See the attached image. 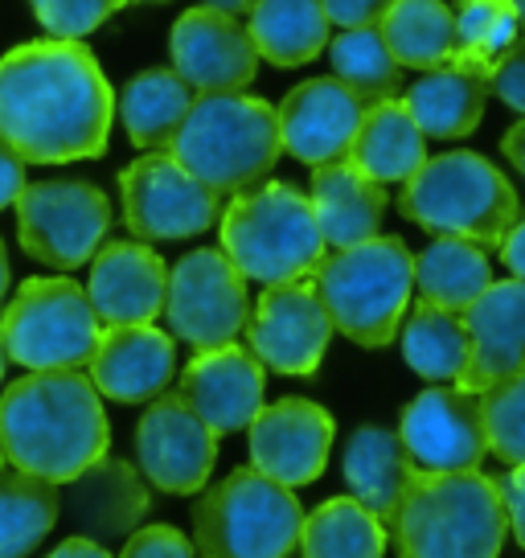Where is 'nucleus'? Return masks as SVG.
<instances>
[{
  "label": "nucleus",
  "instance_id": "1",
  "mask_svg": "<svg viewBox=\"0 0 525 558\" xmlns=\"http://www.w3.org/2000/svg\"><path fill=\"white\" fill-rule=\"evenodd\" d=\"M115 116L95 53L78 41L50 37L0 58V132L34 165L99 157Z\"/></svg>",
  "mask_w": 525,
  "mask_h": 558
},
{
  "label": "nucleus",
  "instance_id": "2",
  "mask_svg": "<svg viewBox=\"0 0 525 558\" xmlns=\"http://www.w3.org/2000/svg\"><path fill=\"white\" fill-rule=\"evenodd\" d=\"M0 444L13 469L66 485L107 456L103 395L83 369H29L0 395Z\"/></svg>",
  "mask_w": 525,
  "mask_h": 558
},
{
  "label": "nucleus",
  "instance_id": "3",
  "mask_svg": "<svg viewBox=\"0 0 525 558\" xmlns=\"http://www.w3.org/2000/svg\"><path fill=\"white\" fill-rule=\"evenodd\" d=\"M505 530L497 476L480 469L415 472L390 525L399 558H497Z\"/></svg>",
  "mask_w": 525,
  "mask_h": 558
},
{
  "label": "nucleus",
  "instance_id": "4",
  "mask_svg": "<svg viewBox=\"0 0 525 558\" xmlns=\"http://www.w3.org/2000/svg\"><path fill=\"white\" fill-rule=\"evenodd\" d=\"M283 153L280 111L255 95H197L176 128L169 157L213 193H243L276 169Z\"/></svg>",
  "mask_w": 525,
  "mask_h": 558
},
{
  "label": "nucleus",
  "instance_id": "5",
  "mask_svg": "<svg viewBox=\"0 0 525 558\" xmlns=\"http://www.w3.org/2000/svg\"><path fill=\"white\" fill-rule=\"evenodd\" d=\"M517 190L480 153L427 157L399 193V214L415 227L436 239H468L485 251L505 243V234L517 222Z\"/></svg>",
  "mask_w": 525,
  "mask_h": 558
},
{
  "label": "nucleus",
  "instance_id": "6",
  "mask_svg": "<svg viewBox=\"0 0 525 558\" xmlns=\"http://www.w3.org/2000/svg\"><path fill=\"white\" fill-rule=\"evenodd\" d=\"M313 283L337 332H345L362 349H382L403 329L415 288V255L403 239L378 234L325 255L313 271Z\"/></svg>",
  "mask_w": 525,
  "mask_h": 558
},
{
  "label": "nucleus",
  "instance_id": "7",
  "mask_svg": "<svg viewBox=\"0 0 525 558\" xmlns=\"http://www.w3.org/2000/svg\"><path fill=\"white\" fill-rule=\"evenodd\" d=\"M218 230L230 263L255 283L308 279L325 259V234L316 227L313 202L288 181H259L234 193Z\"/></svg>",
  "mask_w": 525,
  "mask_h": 558
},
{
  "label": "nucleus",
  "instance_id": "8",
  "mask_svg": "<svg viewBox=\"0 0 525 558\" xmlns=\"http://www.w3.org/2000/svg\"><path fill=\"white\" fill-rule=\"evenodd\" d=\"M300 525L296 488L251 464L202 493L193 509V550L197 558H288L300 546Z\"/></svg>",
  "mask_w": 525,
  "mask_h": 558
},
{
  "label": "nucleus",
  "instance_id": "9",
  "mask_svg": "<svg viewBox=\"0 0 525 558\" xmlns=\"http://www.w3.org/2000/svg\"><path fill=\"white\" fill-rule=\"evenodd\" d=\"M99 313L74 279H25L0 316V345L25 369H83L99 345Z\"/></svg>",
  "mask_w": 525,
  "mask_h": 558
},
{
  "label": "nucleus",
  "instance_id": "10",
  "mask_svg": "<svg viewBox=\"0 0 525 558\" xmlns=\"http://www.w3.org/2000/svg\"><path fill=\"white\" fill-rule=\"evenodd\" d=\"M21 246L46 267L74 271L95 259L111 227V202L90 181H34L17 193Z\"/></svg>",
  "mask_w": 525,
  "mask_h": 558
},
{
  "label": "nucleus",
  "instance_id": "11",
  "mask_svg": "<svg viewBox=\"0 0 525 558\" xmlns=\"http://www.w3.org/2000/svg\"><path fill=\"white\" fill-rule=\"evenodd\" d=\"M169 325L181 341L197 353L230 345L251 320L246 276L230 263L227 251L202 246L169 271V296H164Z\"/></svg>",
  "mask_w": 525,
  "mask_h": 558
},
{
  "label": "nucleus",
  "instance_id": "12",
  "mask_svg": "<svg viewBox=\"0 0 525 558\" xmlns=\"http://www.w3.org/2000/svg\"><path fill=\"white\" fill-rule=\"evenodd\" d=\"M123 222L136 239L173 243L210 230L222 218V193L190 177L169 153H148L120 173Z\"/></svg>",
  "mask_w": 525,
  "mask_h": 558
},
{
  "label": "nucleus",
  "instance_id": "13",
  "mask_svg": "<svg viewBox=\"0 0 525 558\" xmlns=\"http://www.w3.org/2000/svg\"><path fill=\"white\" fill-rule=\"evenodd\" d=\"M333 320L308 279L267 283L246 320V349L276 374H313L329 349Z\"/></svg>",
  "mask_w": 525,
  "mask_h": 558
},
{
  "label": "nucleus",
  "instance_id": "14",
  "mask_svg": "<svg viewBox=\"0 0 525 558\" xmlns=\"http://www.w3.org/2000/svg\"><path fill=\"white\" fill-rule=\"evenodd\" d=\"M399 436L415 472H468L489 456L485 402L480 390L464 386H431L406 402Z\"/></svg>",
  "mask_w": 525,
  "mask_h": 558
},
{
  "label": "nucleus",
  "instance_id": "15",
  "mask_svg": "<svg viewBox=\"0 0 525 558\" xmlns=\"http://www.w3.org/2000/svg\"><path fill=\"white\" fill-rule=\"evenodd\" d=\"M136 456H141V472L160 493L190 497L210 481L213 460H218V436L181 399V390H164L152 399L136 427Z\"/></svg>",
  "mask_w": 525,
  "mask_h": 558
},
{
  "label": "nucleus",
  "instance_id": "16",
  "mask_svg": "<svg viewBox=\"0 0 525 558\" xmlns=\"http://www.w3.org/2000/svg\"><path fill=\"white\" fill-rule=\"evenodd\" d=\"M173 70L197 95H222V90L251 87L259 70L255 37L234 13L222 9H190L173 25Z\"/></svg>",
  "mask_w": 525,
  "mask_h": 558
},
{
  "label": "nucleus",
  "instance_id": "17",
  "mask_svg": "<svg viewBox=\"0 0 525 558\" xmlns=\"http://www.w3.org/2000/svg\"><path fill=\"white\" fill-rule=\"evenodd\" d=\"M251 464L288 488L313 485L329 464L333 415L308 399H280L251 418Z\"/></svg>",
  "mask_w": 525,
  "mask_h": 558
},
{
  "label": "nucleus",
  "instance_id": "18",
  "mask_svg": "<svg viewBox=\"0 0 525 558\" xmlns=\"http://www.w3.org/2000/svg\"><path fill=\"white\" fill-rule=\"evenodd\" d=\"M262 362L243 345H218L197 353L185 374H181V399L190 402L197 415L210 423L213 436H234L251 427V418L259 415L267 374Z\"/></svg>",
  "mask_w": 525,
  "mask_h": 558
},
{
  "label": "nucleus",
  "instance_id": "19",
  "mask_svg": "<svg viewBox=\"0 0 525 558\" xmlns=\"http://www.w3.org/2000/svg\"><path fill=\"white\" fill-rule=\"evenodd\" d=\"M366 104L341 78H308L288 90L280 104L283 153L304 165H329L350 157V144L362 128Z\"/></svg>",
  "mask_w": 525,
  "mask_h": 558
},
{
  "label": "nucleus",
  "instance_id": "20",
  "mask_svg": "<svg viewBox=\"0 0 525 558\" xmlns=\"http://www.w3.org/2000/svg\"><path fill=\"white\" fill-rule=\"evenodd\" d=\"M87 374L103 399L152 402L176 374V345L157 325H103Z\"/></svg>",
  "mask_w": 525,
  "mask_h": 558
},
{
  "label": "nucleus",
  "instance_id": "21",
  "mask_svg": "<svg viewBox=\"0 0 525 558\" xmlns=\"http://www.w3.org/2000/svg\"><path fill=\"white\" fill-rule=\"evenodd\" d=\"M468 325V366L460 374L464 390H489L525 374V279H492L473 308L464 313Z\"/></svg>",
  "mask_w": 525,
  "mask_h": 558
},
{
  "label": "nucleus",
  "instance_id": "22",
  "mask_svg": "<svg viewBox=\"0 0 525 558\" xmlns=\"http://www.w3.org/2000/svg\"><path fill=\"white\" fill-rule=\"evenodd\" d=\"M87 296L103 325H152L164 313L169 296V267L152 246L107 243L90 259Z\"/></svg>",
  "mask_w": 525,
  "mask_h": 558
},
{
  "label": "nucleus",
  "instance_id": "23",
  "mask_svg": "<svg viewBox=\"0 0 525 558\" xmlns=\"http://www.w3.org/2000/svg\"><path fill=\"white\" fill-rule=\"evenodd\" d=\"M313 214L325 234V246H357L366 239H378V227L386 218V185L369 181L350 157L329 160L313 169Z\"/></svg>",
  "mask_w": 525,
  "mask_h": 558
},
{
  "label": "nucleus",
  "instance_id": "24",
  "mask_svg": "<svg viewBox=\"0 0 525 558\" xmlns=\"http://www.w3.org/2000/svg\"><path fill=\"white\" fill-rule=\"evenodd\" d=\"M66 513L87 530V538H123L148 513V488L127 460H95L66 481Z\"/></svg>",
  "mask_w": 525,
  "mask_h": 558
},
{
  "label": "nucleus",
  "instance_id": "25",
  "mask_svg": "<svg viewBox=\"0 0 525 558\" xmlns=\"http://www.w3.org/2000/svg\"><path fill=\"white\" fill-rule=\"evenodd\" d=\"M341 472H345V485L353 497L390 530L399 518L406 488L415 481V464L406 456L403 436L390 427H357L345 444Z\"/></svg>",
  "mask_w": 525,
  "mask_h": 558
},
{
  "label": "nucleus",
  "instance_id": "26",
  "mask_svg": "<svg viewBox=\"0 0 525 558\" xmlns=\"http://www.w3.org/2000/svg\"><path fill=\"white\" fill-rule=\"evenodd\" d=\"M350 160L378 185H403L427 160V136L403 99L369 104L350 144Z\"/></svg>",
  "mask_w": 525,
  "mask_h": 558
},
{
  "label": "nucleus",
  "instance_id": "27",
  "mask_svg": "<svg viewBox=\"0 0 525 558\" xmlns=\"http://www.w3.org/2000/svg\"><path fill=\"white\" fill-rule=\"evenodd\" d=\"M489 78L473 74L464 66H439L423 70V78L406 90V111L415 116L423 136L436 140H464L476 132V123L485 120L489 107Z\"/></svg>",
  "mask_w": 525,
  "mask_h": 558
},
{
  "label": "nucleus",
  "instance_id": "28",
  "mask_svg": "<svg viewBox=\"0 0 525 558\" xmlns=\"http://www.w3.org/2000/svg\"><path fill=\"white\" fill-rule=\"evenodd\" d=\"M246 17L255 50L271 66H304L329 46L333 21L325 13V0H255Z\"/></svg>",
  "mask_w": 525,
  "mask_h": 558
},
{
  "label": "nucleus",
  "instance_id": "29",
  "mask_svg": "<svg viewBox=\"0 0 525 558\" xmlns=\"http://www.w3.org/2000/svg\"><path fill=\"white\" fill-rule=\"evenodd\" d=\"M193 99H197V95H193V87L176 70H164V66L144 70V74H136V78L120 90L123 132H127V140H132L136 148H148V153L164 148V153H169L176 128L190 116Z\"/></svg>",
  "mask_w": 525,
  "mask_h": 558
},
{
  "label": "nucleus",
  "instance_id": "30",
  "mask_svg": "<svg viewBox=\"0 0 525 558\" xmlns=\"http://www.w3.org/2000/svg\"><path fill=\"white\" fill-rule=\"evenodd\" d=\"M492 283V263L485 246L468 239H448L439 234L436 243L415 255V288L419 300L448 308V313H468L480 292Z\"/></svg>",
  "mask_w": 525,
  "mask_h": 558
},
{
  "label": "nucleus",
  "instance_id": "31",
  "mask_svg": "<svg viewBox=\"0 0 525 558\" xmlns=\"http://www.w3.org/2000/svg\"><path fill=\"white\" fill-rule=\"evenodd\" d=\"M378 29L399 66L439 70L455 62V13L443 0H394Z\"/></svg>",
  "mask_w": 525,
  "mask_h": 558
},
{
  "label": "nucleus",
  "instance_id": "32",
  "mask_svg": "<svg viewBox=\"0 0 525 558\" xmlns=\"http://www.w3.org/2000/svg\"><path fill=\"white\" fill-rule=\"evenodd\" d=\"M403 357L427 383H460V374L468 366V325L464 313H448L419 300L411 316H403Z\"/></svg>",
  "mask_w": 525,
  "mask_h": 558
},
{
  "label": "nucleus",
  "instance_id": "33",
  "mask_svg": "<svg viewBox=\"0 0 525 558\" xmlns=\"http://www.w3.org/2000/svg\"><path fill=\"white\" fill-rule=\"evenodd\" d=\"M300 555L304 558H382L386 525L357 497H333L300 525Z\"/></svg>",
  "mask_w": 525,
  "mask_h": 558
},
{
  "label": "nucleus",
  "instance_id": "34",
  "mask_svg": "<svg viewBox=\"0 0 525 558\" xmlns=\"http://www.w3.org/2000/svg\"><path fill=\"white\" fill-rule=\"evenodd\" d=\"M62 513L58 485L34 472L0 469V558H25Z\"/></svg>",
  "mask_w": 525,
  "mask_h": 558
},
{
  "label": "nucleus",
  "instance_id": "35",
  "mask_svg": "<svg viewBox=\"0 0 525 558\" xmlns=\"http://www.w3.org/2000/svg\"><path fill=\"white\" fill-rule=\"evenodd\" d=\"M517 41H522V21H517L509 0H460L452 66H464L489 78Z\"/></svg>",
  "mask_w": 525,
  "mask_h": 558
},
{
  "label": "nucleus",
  "instance_id": "36",
  "mask_svg": "<svg viewBox=\"0 0 525 558\" xmlns=\"http://www.w3.org/2000/svg\"><path fill=\"white\" fill-rule=\"evenodd\" d=\"M329 58H333V78H341L366 107L382 104V99H399V90H403V66L394 62V53L386 50L378 25H369V29H345L341 37H333Z\"/></svg>",
  "mask_w": 525,
  "mask_h": 558
},
{
  "label": "nucleus",
  "instance_id": "37",
  "mask_svg": "<svg viewBox=\"0 0 525 558\" xmlns=\"http://www.w3.org/2000/svg\"><path fill=\"white\" fill-rule=\"evenodd\" d=\"M485 402V432H489V452L497 460L525 464V374L492 383L489 390H480Z\"/></svg>",
  "mask_w": 525,
  "mask_h": 558
},
{
  "label": "nucleus",
  "instance_id": "38",
  "mask_svg": "<svg viewBox=\"0 0 525 558\" xmlns=\"http://www.w3.org/2000/svg\"><path fill=\"white\" fill-rule=\"evenodd\" d=\"M127 0H34V13L41 21V29H50L53 37H78L95 34L107 17H115Z\"/></svg>",
  "mask_w": 525,
  "mask_h": 558
},
{
  "label": "nucleus",
  "instance_id": "39",
  "mask_svg": "<svg viewBox=\"0 0 525 558\" xmlns=\"http://www.w3.org/2000/svg\"><path fill=\"white\" fill-rule=\"evenodd\" d=\"M120 558H197V550L173 525H144L127 538Z\"/></svg>",
  "mask_w": 525,
  "mask_h": 558
},
{
  "label": "nucleus",
  "instance_id": "40",
  "mask_svg": "<svg viewBox=\"0 0 525 558\" xmlns=\"http://www.w3.org/2000/svg\"><path fill=\"white\" fill-rule=\"evenodd\" d=\"M489 87L501 104L525 116V37L505 53V62L489 74Z\"/></svg>",
  "mask_w": 525,
  "mask_h": 558
},
{
  "label": "nucleus",
  "instance_id": "41",
  "mask_svg": "<svg viewBox=\"0 0 525 558\" xmlns=\"http://www.w3.org/2000/svg\"><path fill=\"white\" fill-rule=\"evenodd\" d=\"M394 0H325V13L337 29H369L390 13Z\"/></svg>",
  "mask_w": 525,
  "mask_h": 558
},
{
  "label": "nucleus",
  "instance_id": "42",
  "mask_svg": "<svg viewBox=\"0 0 525 558\" xmlns=\"http://www.w3.org/2000/svg\"><path fill=\"white\" fill-rule=\"evenodd\" d=\"M497 488H501V506H505L509 530L517 546L525 550V464H513L505 476H497Z\"/></svg>",
  "mask_w": 525,
  "mask_h": 558
},
{
  "label": "nucleus",
  "instance_id": "43",
  "mask_svg": "<svg viewBox=\"0 0 525 558\" xmlns=\"http://www.w3.org/2000/svg\"><path fill=\"white\" fill-rule=\"evenodd\" d=\"M21 190H25V157L0 132V209L13 206Z\"/></svg>",
  "mask_w": 525,
  "mask_h": 558
},
{
  "label": "nucleus",
  "instance_id": "44",
  "mask_svg": "<svg viewBox=\"0 0 525 558\" xmlns=\"http://www.w3.org/2000/svg\"><path fill=\"white\" fill-rule=\"evenodd\" d=\"M501 263L509 267V276L525 279V214H517V222L501 243Z\"/></svg>",
  "mask_w": 525,
  "mask_h": 558
},
{
  "label": "nucleus",
  "instance_id": "45",
  "mask_svg": "<svg viewBox=\"0 0 525 558\" xmlns=\"http://www.w3.org/2000/svg\"><path fill=\"white\" fill-rule=\"evenodd\" d=\"M46 558H111V555H107L103 542L95 538H66L62 546H53Z\"/></svg>",
  "mask_w": 525,
  "mask_h": 558
},
{
  "label": "nucleus",
  "instance_id": "46",
  "mask_svg": "<svg viewBox=\"0 0 525 558\" xmlns=\"http://www.w3.org/2000/svg\"><path fill=\"white\" fill-rule=\"evenodd\" d=\"M501 153H505L509 165H513V169L525 177V120H517L505 132V136H501Z\"/></svg>",
  "mask_w": 525,
  "mask_h": 558
},
{
  "label": "nucleus",
  "instance_id": "47",
  "mask_svg": "<svg viewBox=\"0 0 525 558\" xmlns=\"http://www.w3.org/2000/svg\"><path fill=\"white\" fill-rule=\"evenodd\" d=\"M210 9H222V13H234V17H243V13H251V4L255 0H206Z\"/></svg>",
  "mask_w": 525,
  "mask_h": 558
},
{
  "label": "nucleus",
  "instance_id": "48",
  "mask_svg": "<svg viewBox=\"0 0 525 558\" xmlns=\"http://www.w3.org/2000/svg\"><path fill=\"white\" fill-rule=\"evenodd\" d=\"M9 292V255H4V243H0V300Z\"/></svg>",
  "mask_w": 525,
  "mask_h": 558
},
{
  "label": "nucleus",
  "instance_id": "49",
  "mask_svg": "<svg viewBox=\"0 0 525 558\" xmlns=\"http://www.w3.org/2000/svg\"><path fill=\"white\" fill-rule=\"evenodd\" d=\"M513 4V13H517V21H522V37H525V0H509Z\"/></svg>",
  "mask_w": 525,
  "mask_h": 558
},
{
  "label": "nucleus",
  "instance_id": "50",
  "mask_svg": "<svg viewBox=\"0 0 525 558\" xmlns=\"http://www.w3.org/2000/svg\"><path fill=\"white\" fill-rule=\"evenodd\" d=\"M4 366H9V353H4V345H0V383H4Z\"/></svg>",
  "mask_w": 525,
  "mask_h": 558
},
{
  "label": "nucleus",
  "instance_id": "51",
  "mask_svg": "<svg viewBox=\"0 0 525 558\" xmlns=\"http://www.w3.org/2000/svg\"><path fill=\"white\" fill-rule=\"evenodd\" d=\"M136 4H169V0H136Z\"/></svg>",
  "mask_w": 525,
  "mask_h": 558
},
{
  "label": "nucleus",
  "instance_id": "52",
  "mask_svg": "<svg viewBox=\"0 0 525 558\" xmlns=\"http://www.w3.org/2000/svg\"><path fill=\"white\" fill-rule=\"evenodd\" d=\"M4 460H9V456H4V444H0V469H4Z\"/></svg>",
  "mask_w": 525,
  "mask_h": 558
}]
</instances>
